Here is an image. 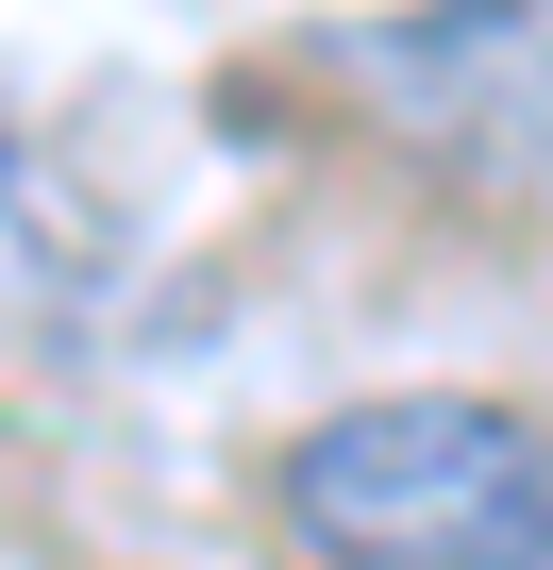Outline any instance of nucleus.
Instances as JSON below:
<instances>
[{"label":"nucleus","mask_w":553,"mask_h":570,"mask_svg":"<svg viewBox=\"0 0 553 570\" xmlns=\"http://www.w3.org/2000/svg\"><path fill=\"white\" fill-rule=\"evenodd\" d=\"M286 537L319 570H553V436L486 386H386L286 436Z\"/></svg>","instance_id":"obj_1"},{"label":"nucleus","mask_w":553,"mask_h":570,"mask_svg":"<svg viewBox=\"0 0 553 570\" xmlns=\"http://www.w3.org/2000/svg\"><path fill=\"white\" fill-rule=\"evenodd\" d=\"M369 101H403L436 151L553 168V0H419V18L353 35Z\"/></svg>","instance_id":"obj_2"}]
</instances>
